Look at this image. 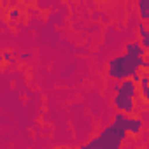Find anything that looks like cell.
Masks as SVG:
<instances>
[{
  "label": "cell",
  "instance_id": "obj_1",
  "mask_svg": "<svg viewBox=\"0 0 149 149\" xmlns=\"http://www.w3.org/2000/svg\"><path fill=\"white\" fill-rule=\"evenodd\" d=\"M142 63H144V58L125 53L123 56H116L111 60L107 74H109V77H112L116 81H126L135 72H139L142 68Z\"/></svg>",
  "mask_w": 149,
  "mask_h": 149
},
{
  "label": "cell",
  "instance_id": "obj_2",
  "mask_svg": "<svg viewBox=\"0 0 149 149\" xmlns=\"http://www.w3.org/2000/svg\"><path fill=\"white\" fill-rule=\"evenodd\" d=\"M114 90H116V95H123L126 98H133L135 100V97H137V84L133 81H130V79L121 81L119 84L114 86Z\"/></svg>",
  "mask_w": 149,
  "mask_h": 149
},
{
  "label": "cell",
  "instance_id": "obj_3",
  "mask_svg": "<svg viewBox=\"0 0 149 149\" xmlns=\"http://www.w3.org/2000/svg\"><path fill=\"white\" fill-rule=\"evenodd\" d=\"M114 107L123 112V114H128V112H133L135 109V100L133 98H126L123 95H114Z\"/></svg>",
  "mask_w": 149,
  "mask_h": 149
},
{
  "label": "cell",
  "instance_id": "obj_4",
  "mask_svg": "<svg viewBox=\"0 0 149 149\" xmlns=\"http://www.w3.org/2000/svg\"><path fill=\"white\" fill-rule=\"evenodd\" d=\"M144 128V123L140 118H128V125H126V133H133V135H139Z\"/></svg>",
  "mask_w": 149,
  "mask_h": 149
},
{
  "label": "cell",
  "instance_id": "obj_5",
  "mask_svg": "<svg viewBox=\"0 0 149 149\" xmlns=\"http://www.w3.org/2000/svg\"><path fill=\"white\" fill-rule=\"evenodd\" d=\"M126 53H128V54H133V56H139V58H144L147 51H146L139 42H128V44H126Z\"/></svg>",
  "mask_w": 149,
  "mask_h": 149
},
{
  "label": "cell",
  "instance_id": "obj_6",
  "mask_svg": "<svg viewBox=\"0 0 149 149\" xmlns=\"http://www.w3.org/2000/svg\"><path fill=\"white\" fill-rule=\"evenodd\" d=\"M139 84H140V90H142V97H144V100H149V77H147V74H146V72L140 74V81H139Z\"/></svg>",
  "mask_w": 149,
  "mask_h": 149
},
{
  "label": "cell",
  "instance_id": "obj_7",
  "mask_svg": "<svg viewBox=\"0 0 149 149\" xmlns=\"http://www.w3.org/2000/svg\"><path fill=\"white\" fill-rule=\"evenodd\" d=\"M137 6H139L142 21H147V19H149V0H139Z\"/></svg>",
  "mask_w": 149,
  "mask_h": 149
},
{
  "label": "cell",
  "instance_id": "obj_8",
  "mask_svg": "<svg viewBox=\"0 0 149 149\" xmlns=\"http://www.w3.org/2000/svg\"><path fill=\"white\" fill-rule=\"evenodd\" d=\"M139 33H140L142 39H149V32H147L146 23H140V25H139Z\"/></svg>",
  "mask_w": 149,
  "mask_h": 149
},
{
  "label": "cell",
  "instance_id": "obj_9",
  "mask_svg": "<svg viewBox=\"0 0 149 149\" xmlns=\"http://www.w3.org/2000/svg\"><path fill=\"white\" fill-rule=\"evenodd\" d=\"M130 81H133L135 84H139V81H140V74H139V72H135V74H133V76L130 77Z\"/></svg>",
  "mask_w": 149,
  "mask_h": 149
},
{
  "label": "cell",
  "instance_id": "obj_10",
  "mask_svg": "<svg viewBox=\"0 0 149 149\" xmlns=\"http://www.w3.org/2000/svg\"><path fill=\"white\" fill-rule=\"evenodd\" d=\"M9 16H11V19H18V18H19V11H16V9H13V11L9 13Z\"/></svg>",
  "mask_w": 149,
  "mask_h": 149
},
{
  "label": "cell",
  "instance_id": "obj_11",
  "mask_svg": "<svg viewBox=\"0 0 149 149\" xmlns=\"http://www.w3.org/2000/svg\"><path fill=\"white\" fill-rule=\"evenodd\" d=\"M2 56H4V58H6V60H11V53H7V51H6V53H4V54H2Z\"/></svg>",
  "mask_w": 149,
  "mask_h": 149
},
{
  "label": "cell",
  "instance_id": "obj_12",
  "mask_svg": "<svg viewBox=\"0 0 149 149\" xmlns=\"http://www.w3.org/2000/svg\"><path fill=\"white\" fill-rule=\"evenodd\" d=\"M142 68H149V63H147L146 60H144V63H142Z\"/></svg>",
  "mask_w": 149,
  "mask_h": 149
},
{
  "label": "cell",
  "instance_id": "obj_13",
  "mask_svg": "<svg viewBox=\"0 0 149 149\" xmlns=\"http://www.w3.org/2000/svg\"><path fill=\"white\" fill-rule=\"evenodd\" d=\"M58 149H76V147H58Z\"/></svg>",
  "mask_w": 149,
  "mask_h": 149
}]
</instances>
